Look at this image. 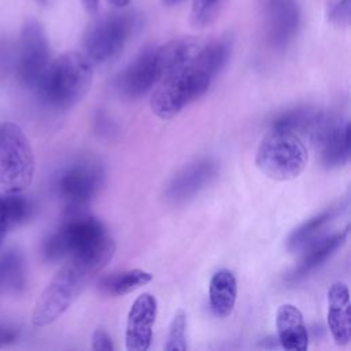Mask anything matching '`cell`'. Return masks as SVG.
I'll list each match as a JSON object with an SVG mask.
<instances>
[{
    "instance_id": "1",
    "label": "cell",
    "mask_w": 351,
    "mask_h": 351,
    "mask_svg": "<svg viewBox=\"0 0 351 351\" xmlns=\"http://www.w3.org/2000/svg\"><path fill=\"white\" fill-rule=\"evenodd\" d=\"M229 55L230 43L226 38L203 44L192 62L155 85L149 100L152 112L160 119H170L202 97L226 64Z\"/></svg>"
},
{
    "instance_id": "4",
    "label": "cell",
    "mask_w": 351,
    "mask_h": 351,
    "mask_svg": "<svg viewBox=\"0 0 351 351\" xmlns=\"http://www.w3.org/2000/svg\"><path fill=\"white\" fill-rule=\"evenodd\" d=\"M307 148L300 136L281 129H270L255 154L256 167L276 181L296 178L307 166Z\"/></svg>"
},
{
    "instance_id": "32",
    "label": "cell",
    "mask_w": 351,
    "mask_h": 351,
    "mask_svg": "<svg viewBox=\"0 0 351 351\" xmlns=\"http://www.w3.org/2000/svg\"><path fill=\"white\" fill-rule=\"evenodd\" d=\"M166 4H176V3H178L180 0H163Z\"/></svg>"
},
{
    "instance_id": "18",
    "label": "cell",
    "mask_w": 351,
    "mask_h": 351,
    "mask_svg": "<svg viewBox=\"0 0 351 351\" xmlns=\"http://www.w3.org/2000/svg\"><path fill=\"white\" fill-rule=\"evenodd\" d=\"M278 341L288 351H304L308 346V333L300 310L289 303L281 304L276 315Z\"/></svg>"
},
{
    "instance_id": "14",
    "label": "cell",
    "mask_w": 351,
    "mask_h": 351,
    "mask_svg": "<svg viewBox=\"0 0 351 351\" xmlns=\"http://www.w3.org/2000/svg\"><path fill=\"white\" fill-rule=\"evenodd\" d=\"M202 47L203 43L195 37H181L155 48V63L159 81L192 62Z\"/></svg>"
},
{
    "instance_id": "17",
    "label": "cell",
    "mask_w": 351,
    "mask_h": 351,
    "mask_svg": "<svg viewBox=\"0 0 351 351\" xmlns=\"http://www.w3.org/2000/svg\"><path fill=\"white\" fill-rule=\"evenodd\" d=\"M348 229H344L339 233L318 239L307 245V252L303 255L298 266L288 274L287 280L291 282L299 281L307 277L311 271L322 266L347 240Z\"/></svg>"
},
{
    "instance_id": "28",
    "label": "cell",
    "mask_w": 351,
    "mask_h": 351,
    "mask_svg": "<svg viewBox=\"0 0 351 351\" xmlns=\"http://www.w3.org/2000/svg\"><path fill=\"white\" fill-rule=\"evenodd\" d=\"M8 218H7V211H5V204H4V197L0 195V247L3 244L5 232L8 229Z\"/></svg>"
},
{
    "instance_id": "19",
    "label": "cell",
    "mask_w": 351,
    "mask_h": 351,
    "mask_svg": "<svg viewBox=\"0 0 351 351\" xmlns=\"http://www.w3.org/2000/svg\"><path fill=\"white\" fill-rule=\"evenodd\" d=\"M237 299V281L228 269L215 271L210 280V307L213 313L225 318L230 315Z\"/></svg>"
},
{
    "instance_id": "6",
    "label": "cell",
    "mask_w": 351,
    "mask_h": 351,
    "mask_svg": "<svg viewBox=\"0 0 351 351\" xmlns=\"http://www.w3.org/2000/svg\"><path fill=\"white\" fill-rule=\"evenodd\" d=\"M140 26V19L132 12L111 14L92 22L82 37L84 55L92 64H104L123 49Z\"/></svg>"
},
{
    "instance_id": "25",
    "label": "cell",
    "mask_w": 351,
    "mask_h": 351,
    "mask_svg": "<svg viewBox=\"0 0 351 351\" xmlns=\"http://www.w3.org/2000/svg\"><path fill=\"white\" fill-rule=\"evenodd\" d=\"M22 262L18 255L8 254L0 259V287L11 284L12 287L19 284L22 280Z\"/></svg>"
},
{
    "instance_id": "33",
    "label": "cell",
    "mask_w": 351,
    "mask_h": 351,
    "mask_svg": "<svg viewBox=\"0 0 351 351\" xmlns=\"http://www.w3.org/2000/svg\"><path fill=\"white\" fill-rule=\"evenodd\" d=\"M40 4H43V5H45L47 3H48V0H37Z\"/></svg>"
},
{
    "instance_id": "20",
    "label": "cell",
    "mask_w": 351,
    "mask_h": 351,
    "mask_svg": "<svg viewBox=\"0 0 351 351\" xmlns=\"http://www.w3.org/2000/svg\"><path fill=\"white\" fill-rule=\"evenodd\" d=\"M343 203H339L336 206H330L321 213L313 215L306 222H303L300 226H298L288 237L287 240V248L289 251H298L302 248H306L308 244L317 240V237L321 234L322 229L330 223V221L339 214V211L343 208Z\"/></svg>"
},
{
    "instance_id": "24",
    "label": "cell",
    "mask_w": 351,
    "mask_h": 351,
    "mask_svg": "<svg viewBox=\"0 0 351 351\" xmlns=\"http://www.w3.org/2000/svg\"><path fill=\"white\" fill-rule=\"evenodd\" d=\"M219 0H192L191 22L196 27H204L213 22L218 12Z\"/></svg>"
},
{
    "instance_id": "2",
    "label": "cell",
    "mask_w": 351,
    "mask_h": 351,
    "mask_svg": "<svg viewBox=\"0 0 351 351\" xmlns=\"http://www.w3.org/2000/svg\"><path fill=\"white\" fill-rule=\"evenodd\" d=\"M114 254L115 243L106 236L89 250L69 256L38 296L32 313L33 325L47 326L56 321L112 259Z\"/></svg>"
},
{
    "instance_id": "21",
    "label": "cell",
    "mask_w": 351,
    "mask_h": 351,
    "mask_svg": "<svg viewBox=\"0 0 351 351\" xmlns=\"http://www.w3.org/2000/svg\"><path fill=\"white\" fill-rule=\"evenodd\" d=\"M152 277L149 271L141 269L115 271L101 277L97 282V289L107 296H122L148 284Z\"/></svg>"
},
{
    "instance_id": "12",
    "label": "cell",
    "mask_w": 351,
    "mask_h": 351,
    "mask_svg": "<svg viewBox=\"0 0 351 351\" xmlns=\"http://www.w3.org/2000/svg\"><path fill=\"white\" fill-rule=\"evenodd\" d=\"M155 48L141 52L115 78V89L126 99H138L158 84Z\"/></svg>"
},
{
    "instance_id": "16",
    "label": "cell",
    "mask_w": 351,
    "mask_h": 351,
    "mask_svg": "<svg viewBox=\"0 0 351 351\" xmlns=\"http://www.w3.org/2000/svg\"><path fill=\"white\" fill-rule=\"evenodd\" d=\"M328 326L336 344L344 346L351 340L350 293L343 282H335L328 292Z\"/></svg>"
},
{
    "instance_id": "7",
    "label": "cell",
    "mask_w": 351,
    "mask_h": 351,
    "mask_svg": "<svg viewBox=\"0 0 351 351\" xmlns=\"http://www.w3.org/2000/svg\"><path fill=\"white\" fill-rule=\"evenodd\" d=\"M104 177V167L95 156H82L67 165L56 180V191L67 213H80L99 193Z\"/></svg>"
},
{
    "instance_id": "5",
    "label": "cell",
    "mask_w": 351,
    "mask_h": 351,
    "mask_svg": "<svg viewBox=\"0 0 351 351\" xmlns=\"http://www.w3.org/2000/svg\"><path fill=\"white\" fill-rule=\"evenodd\" d=\"M33 176L34 155L25 132L14 122H0V191L23 192Z\"/></svg>"
},
{
    "instance_id": "26",
    "label": "cell",
    "mask_w": 351,
    "mask_h": 351,
    "mask_svg": "<svg viewBox=\"0 0 351 351\" xmlns=\"http://www.w3.org/2000/svg\"><path fill=\"white\" fill-rule=\"evenodd\" d=\"M351 0H329L326 8L328 19L336 26H347L350 23Z\"/></svg>"
},
{
    "instance_id": "13",
    "label": "cell",
    "mask_w": 351,
    "mask_h": 351,
    "mask_svg": "<svg viewBox=\"0 0 351 351\" xmlns=\"http://www.w3.org/2000/svg\"><path fill=\"white\" fill-rule=\"evenodd\" d=\"M266 36L274 48L287 47L296 36L300 12L292 0H263Z\"/></svg>"
},
{
    "instance_id": "23",
    "label": "cell",
    "mask_w": 351,
    "mask_h": 351,
    "mask_svg": "<svg viewBox=\"0 0 351 351\" xmlns=\"http://www.w3.org/2000/svg\"><path fill=\"white\" fill-rule=\"evenodd\" d=\"M185 330H186V314L184 310H178L170 322L165 350L166 351H185L186 350Z\"/></svg>"
},
{
    "instance_id": "8",
    "label": "cell",
    "mask_w": 351,
    "mask_h": 351,
    "mask_svg": "<svg viewBox=\"0 0 351 351\" xmlns=\"http://www.w3.org/2000/svg\"><path fill=\"white\" fill-rule=\"evenodd\" d=\"M44 243L43 254L47 261L69 258L89 250L107 234L104 223L96 217L75 213Z\"/></svg>"
},
{
    "instance_id": "9",
    "label": "cell",
    "mask_w": 351,
    "mask_h": 351,
    "mask_svg": "<svg viewBox=\"0 0 351 351\" xmlns=\"http://www.w3.org/2000/svg\"><path fill=\"white\" fill-rule=\"evenodd\" d=\"M49 62V44L43 26L34 19L26 21L22 27L18 52L19 78L26 85L36 86Z\"/></svg>"
},
{
    "instance_id": "15",
    "label": "cell",
    "mask_w": 351,
    "mask_h": 351,
    "mask_svg": "<svg viewBox=\"0 0 351 351\" xmlns=\"http://www.w3.org/2000/svg\"><path fill=\"white\" fill-rule=\"evenodd\" d=\"M326 169H337L350 160V123L335 118L315 141Z\"/></svg>"
},
{
    "instance_id": "10",
    "label": "cell",
    "mask_w": 351,
    "mask_h": 351,
    "mask_svg": "<svg viewBox=\"0 0 351 351\" xmlns=\"http://www.w3.org/2000/svg\"><path fill=\"white\" fill-rule=\"evenodd\" d=\"M218 176L213 158H199L180 169L165 186V200L173 206L185 204L206 189Z\"/></svg>"
},
{
    "instance_id": "22",
    "label": "cell",
    "mask_w": 351,
    "mask_h": 351,
    "mask_svg": "<svg viewBox=\"0 0 351 351\" xmlns=\"http://www.w3.org/2000/svg\"><path fill=\"white\" fill-rule=\"evenodd\" d=\"M4 204L8 218V225H19L25 222L33 211V207L30 202L19 193H5L4 196Z\"/></svg>"
},
{
    "instance_id": "11",
    "label": "cell",
    "mask_w": 351,
    "mask_h": 351,
    "mask_svg": "<svg viewBox=\"0 0 351 351\" xmlns=\"http://www.w3.org/2000/svg\"><path fill=\"white\" fill-rule=\"evenodd\" d=\"M158 314V302L154 295L143 293L133 302L125 330L128 351H147L152 341V328Z\"/></svg>"
},
{
    "instance_id": "30",
    "label": "cell",
    "mask_w": 351,
    "mask_h": 351,
    "mask_svg": "<svg viewBox=\"0 0 351 351\" xmlns=\"http://www.w3.org/2000/svg\"><path fill=\"white\" fill-rule=\"evenodd\" d=\"M81 1H82L84 8H85L88 12H95V11L97 10L99 0H81Z\"/></svg>"
},
{
    "instance_id": "27",
    "label": "cell",
    "mask_w": 351,
    "mask_h": 351,
    "mask_svg": "<svg viewBox=\"0 0 351 351\" xmlns=\"http://www.w3.org/2000/svg\"><path fill=\"white\" fill-rule=\"evenodd\" d=\"M92 350L93 351H112L114 344L110 335L103 329H96L92 336Z\"/></svg>"
},
{
    "instance_id": "31",
    "label": "cell",
    "mask_w": 351,
    "mask_h": 351,
    "mask_svg": "<svg viewBox=\"0 0 351 351\" xmlns=\"http://www.w3.org/2000/svg\"><path fill=\"white\" fill-rule=\"evenodd\" d=\"M112 5H115V7H125V5H128L129 4V1L130 0H108Z\"/></svg>"
},
{
    "instance_id": "29",
    "label": "cell",
    "mask_w": 351,
    "mask_h": 351,
    "mask_svg": "<svg viewBox=\"0 0 351 351\" xmlns=\"http://www.w3.org/2000/svg\"><path fill=\"white\" fill-rule=\"evenodd\" d=\"M16 339V332L7 326H0V346L8 344Z\"/></svg>"
},
{
    "instance_id": "3",
    "label": "cell",
    "mask_w": 351,
    "mask_h": 351,
    "mask_svg": "<svg viewBox=\"0 0 351 351\" xmlns=\"http://www.w3.org/2000/svg\"><path fill=\"white\" fill-rule=\"evenodd\" d=\"M92 81V62L84 53L70 51L49 62L36 86L48 106L67 110L88 93Z\"/></svg>"
}]
</instances>
